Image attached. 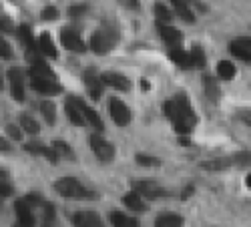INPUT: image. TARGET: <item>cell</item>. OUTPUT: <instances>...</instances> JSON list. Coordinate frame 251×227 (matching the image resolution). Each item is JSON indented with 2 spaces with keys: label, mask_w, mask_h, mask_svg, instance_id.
<instances>
[{
  "label": "cell",
  "mask_w": 251,
  "mask_h": 227,
  "mask_svg": "<svg viewBox=\"0 0 251 227\" xmlns=\"http://www.w3.org/2000/svg\"><path fill=\"white\" fill-rule=\"evenodd\" d=\"M54 191L67 199H80V201H93L99 199V195L89 189L87 185H82L78 179L75 177H60L54 181Z\"/></svg>",
  "instance_id": "6da1fadb"
},
{
  "label": "cell",
  "mask_w": 251,
  "mask_h": 227,
  "mask_svg": "<svg viewBox=\"0 0 251 227\" xmlns=\"http://www.w3.org/2000/svg\"><path fill=\"white\" fill-rule=\"evenodd\" d=\"M119 36H113V30H109L107 26H104L102 30H97L93 36H91V50L99 56L107 54L111 50V47L117 43Z\"/></svg>",
  "instance_id": "7a4b0ae2"
},
{
  "label": "cell",
  "mask_w": 251,
  "mask_h": 227,
  "mask_svg": "<svg viewBox=\"0 0 251 227\" xmlns=\"http://www.w3.org/2000/svg\"><path fill=\"white\" fill-rule=\"evenodd\" d=\"M133 191H137L141 197H147V199H157V197H167L169 191L163 189L159 183L155 181H147V179H135L131 183Z\"/></svg>",
  "instance_id": "3957f363"
},
{
  "label": "cell",
  "mask_w": 251,
  "mask_h": 227,
  "mask_svg": "<svg viewBox=\"0 0 251 227\" xmlns=\"http://www.w3.org/2000/svg\"><path fill=\"white\" fill-rule=\"evenodd\" d=\"M91 151L102 163H109L115 157V147L111 145L107 139H102L100 135H91Z\"/></svg>",
  "instance_id": "277c9868"
},
{
  "label": "cell",
  "mask_w": 251,
  "mask_h": 227,
  "mask_svg": "<svg viewBox=\"0 0 251 227\" xmlns=\"http://www.w3.org/2000/svg\"><path fill=\"white\" fill-rule=\"evenodd\" d=\"M109 113H111V119L117 123L119 127H125V125H129V123H131V111H129V107L125 105L121 99H111Z\"/></svg>",
  "instance_id": "5b68a950"
},
{
  "label": "cell",
  "mask_w": 251,
  "mask_h": 227,
  "mask_svg": "<svg viewBox=\"0 0 251 227\" xmlns=\"http://www.w3.org/2000/svg\"><path fill=\"white\" fill-rule=\"evenodd\" d=\"M60 43L65 45L69 50L76 52V54L87 52V45H85V40H82L76 32L69 30V28H62V30H60Z\"/></svg>",
  "instance_id": "8992f818"
},
{
  "label": "cell",
  "mask_w": 251,
  "mask_h": 227,
  "mask_svg": "<svg viewBox=\"0 0 251 227\" xmlns=\"http://www.w3.org/2000/svg\"><path fill=\"white\" fill-rule=\"evenodd\" d=\"M30 85L36 93L40 95H47V97H52V95H58L62 89L60 85L54 80V78H40V76H30Z\"/></svg>",
  "instance_id": "52a82bcc"
},
{
  "label": "cell",
  "mask_w": 251,
  "mask_h": 227,
  "mask_svg": "<svg viewBox=\"0 0 251 227\" xmlns=\"http://www.w3.org/2000/svg\"><path fill=\"white\" fill-rule=\"evenodd\" d=\"M100 80H102L104 87H113V89H117V91H129V89H131V80L125 76V75H121V73L107 71V73L100 75Z\"/></svg>",
  "instance_id": "ba28073f"
},
{
  "label": "cell",
  "mask_w": 251,
  "mask_h": 227,
  "mask_svg": "<svg viewBox=\"0 0 251 227\" xmlns=\"http://www.w3.org/2000/svg\"><path fill=\"white\" fill-rule=\"evenodd\" d=\"M85 85H87V91H89L91 99L99 101V99H100V95H102V89H104V85H102L100 76H99V75H97L93 69L85 73Z\"/></svg>",
  "instance_id": "9c48e42d"
},
{
  "label": "cell",
  "mask_w": 251,
  "mask_h": 227,
  "mask_svg": "<svg viewBox=\"0 0 251 227\" xmlns=\"http://www.w3.org/2000/svg\"><path fill=\"white\" fill-rule=\"evenodd\" d=\"M73 225L75 227H102V221L93 211H78L73 215Z\"/></svg>",
  "instance_id": "30bf717a"
},
{
  "label": "cell",
  "mask_w": 251,
  "mask_h": 227,
  "mask_svg": "<svg viewBox=\"0 0 251 227\" xmlns=\"http://www.w3.org/2000/svg\"><path fill=\"white\" fill-rule=\"evenodd\" d=\"M65 111H67V117H69V121L73 123L75 127H85V125H87V119H85V115H82L80 107L76 105L75 97H71V99L67 101V105H65Z\"/></svg>",
  "instance_id": "8fae6325"
},
{
  "label": "cell",
  "mask_w": 251,
  "mask_h": 227,
  "mask_svg": "<svg viewBox=\"0 0 251 227\" xmlns=\"http://www.w3.org/2000/svg\"><path fill=\"white\" fill-rule=\"evenodd\" d=\"M25 149H26L28 153H32V155L45 157V159H47L49 163H52V165L58 163V155L52 151V147H47V145H43V143H26Z\"/></svg>",
  "instance_id": "7c38bea8"
},
{
  "label": "cell",
  "mask_w": 251,
  "mask_h": 227,
  "mask_svg": "<svg viewBox=\"0 0 251 227\" xmlns=\"http://www.w3.org/2000/svg\"><path fill=\"white\" fill-rule=\"evenodd\" d=\"M75 101H76V105L80 107V111H82V115H85V119H87V123H91V125L97 129V133H100V131H104V125H102V119L99 117V113L95 111V109H91L85 101H80V99H76L75 97Z\"/></svg>",
  "instance_id": "4fadbf2b"
},
{
  "label": "cell",
  "mask_w": 251,
  "mask_h": 227,
  "mask_svg": "<svg viewBox=\"0 0 251 227\" xmlns=\"http://www.w3.org/2000/svg\"><path fill=\"white\" fill-rule=\"evenodd\" d=\"M8 82H10V93L12 97L20 102L25 101V82H23V75H20L18 71H8Z\"/></svg>",
  "instance_id": "5bb4252c"
},
{
  "label": "cell",
  "mask_w": 251,
  "mask_h": 227,
  "mask_svg": "<svg viewBox=\"0 0 251 227\" xmlns=\"http://www.w3.org/2000/svg\"><path fill=\"white\" fill-rule=\"evenodd\" d=\"M14 211H16V217L20 223H25V225H34V215H32V207L26 203V199H18L14 203Z\"/></svg>",
  "instance_id": "9a60e30c"
},
{
  "label": "cell",
  "mask_w": 251,
  "mask_h": 227,
  "mask_svg": "<svg viewBox=\"0 0 251 227\" xmlns=\"http://www.w3.org/2000/svg\"><path fill=\"white\" fill-rule=\"evenodd\" d=\"M157 30H159L161 38L165 40L167 45H171V47H177L181 43V38H183L181 30H177L173 26H167V25H161V23H157Z\"/></svg>",
  "instance_id": "2e32d148"
},
{
  "label": "cell",
  "mask_w": 251,
  "mask_h": 227,
  "mask_svg": "<svg viewBox=\"0 0 251 227\" xmlns=\"http://www.w3.org/2000/svg\"><path fill=\"white\" fill-rule=\"evenodd\" d=\"M169 56H171L173 63H177V67H181V69H193V67H191V56H189V52L183 50L181 47H171Z\"/></svg>",
  "instance_id": "e0dca14e"
},
{
  "label": "cell",
  "mask_w": 251,
  "mask_h": 227,
  "mask_svg": "<svg viewBox=\"0 0 251 227\" xmlns=\"http://www.w3.org/2000/svg\"><path fill=\"white\" fill-rule=\"evenodd\" d=\"M30 76H40V78H54V73L47 67L45 60H40V58H32V63H30Z\"/></svg>",
  "instance_id": "ac0fdd59"
},
{
  "label": "cell",
  "mask_w": 251,
  "mask_h": 227,
  "mask_svg": "<svg viewBox=\"0 0 251 227\" xmlns=\"http://www.w3.org/2000/svg\"><path fill=\"white\" fill-rule=\"evenodd\" d=\"M123 203L127 205L129 209H133V211H145V201H143V197L137 193V191H129V193H125L123 195Z\"/></svg>",
  "instance_id": "d6986e66"
},
{
  "label": "cell",
  "mask_w": 251,
  "mask_h": 227,
  "mask_svg": "<svg viewBox=\"0 0 251 227\" xmlns=\"http://www.w3.org/2000/svg\"><path fill=\"white\" fill-rule=\"evenodd\" d=\"M38 49L43 50V54H47V56H50V58H56V47H54V43H52V38H50L49 32L40 34V38H38Z\"/></svg>",
  "instance_id": "ffe728a7"
},
{
  "label": "cell",
  "mask_w": 251,
  "mask_h": 227,
  "mask_svg": "<svg viewBox=\"0 0 251 227\" xmlns=\"http://www.w3.org/2000/svg\"><path fill=\"white\" fill-rule=\"evenodd\" d=\"M155 227H183V217L181 215H173V213L159 215L155 219Z\"/></svg>",
  "instance_id": "44dd1931"
},
{
  "label": "cell",
  "mask_w": 251,
  "mask_h": 227,
  "mask_svg": "<svg viewBox=\"0 0 251 227\" xmlns=\"http://www.w3.org/2000/svg\"><path fill=\"white\" fill-rule=\"evenodd\" d=\"M111 221H113V227H139V221L135 217H129L121 211H115L111 215Z\"/></svg>",
  "instance_id": "7402d4cb"
},
{
  "label": "cell",
  "mask_w": 251,
  "mask_h": 227,
  "mask_svg": "<svg viewBox=\"0 0 251 227\" xmlns=\"http://www.w3.org/2000/svg\"><path fill=\"white\" fill-rule=\"evenodd\" d=\"M203 87H205V95L211 99L213 102H217V99H219V87H217L215 78L209 76V75H205V76H203Z\"/></svg>",
  "instance_id": "603a6c76"
},
{
  "label": "cell",
  "mask_w": 251,
  "mask_h": 227,
  "mask_svg": "<svg viewBox=\"0 0 251 227\" xmlns=\"http://www.w3.org/2000/svg\"><path fill=\"white\" fill-rule=\"evenodd\" d=\"M18 36H20V40H23V45L26 47V50L28 52H34V38H32V30H30L28 25H20Z\"/></svg>",
  "instance_id": "cb8c5ba5"
},
{
  "label": "cell",
  "mask_w": 251,
  "mask_h": 227,
  "mask_svg": "<svg viewBox=\"0 0 251 227\" xmlns=\"http://www.w3.org/2000/svg\"><path fill=\"white\" fill-rule=\"evenodd\" d=\"M229 52H231L235 58H239V60H243V63H251V50L249 49H245V47H241L237 40H233L231 45H229Z\"/></svg>",
  "instance_id": "d4e9b609"
},
{
  "label": "cell",
  "mask_w": 251,
  "mask_h": 227,
  "mask_svg": "<svg viewBox=\"0 0 251 227\" xmlns=\"http://www.w3.org/2000/svg\"><path fill=\"white\" fill-rule=\"evenodd\" d=\"M40 113H43V117L47 119L49 125H54V121H56V107H54V102L52 101H43L40 102Z\"/></svg>",
  "instance_id": "484cf974"
},
{
  "label": "cell",
  "mask_w": 251,
  "mask_h": 227,
  "mask_svg": "<svg viewBox=\"0 0 251 227\" xmlns=\"http://www.w3.org/2000/svg\"><path fill=\"white\" fill-rule=\"evenodd\" d=\"M229 165H231V161H229V159H211V161H203L199 167L207 169V171H223V169L229 167Z\"/></svg>",
  "instance_id": "4316f807"
},
{
  "label": "cell",
  "mask_w": 251,
  "mask_h": 227,
  "mask_svg": "<svg viewBox=\"0 0 251 227\" xmlns=\"http://www.w3.org/2000/svg\"><path fill=\"white\" fill-rule=\"evenodd\" d=\"M217 75H219L221 80H231V78L235 76V67H233V63H229V60H219Z\"/></svg>",
  "instance_id": "83f0119b"
},
{
  "label": "cell",
  "mask_w": 251,
  "mask_h": 227,
  "mask_svg": "<svg viewBox=\"0 0 251 227\" xmlns=\"http://www.w3.org/2000/svg\"><path fill=\"white\" fill-rule=\"evenodd\" d=\"M20 129L26 131V133H30V135H36V133L40 131L38 123H36V121H34L30 115H26V113L20 115Z\"/></svg>",
  "instance_id": "f1b7e54d"
},
{
  "label": "cell",
  "mask_w": 251,
  "mask_h": 227,
  "mask_svg": "<svg viewBox=\"0 0 251 227\" xmlns=\"http://www.w3.org/2000/svg\"><path fill=\"white\" fill-rule=\"evenodd\" d=\"M189 56H191V67L193 69H205L207 58H205V52H203L201 47H193L191 52H189Z\"/></svg>",
  "instance_id": "f546056e"
},
{
  "label": "cell",
  "mask_w": 251,
  "mask_h": 227,
  "mask_svg": "<svg viewBox=\"0 0 251 227\" xmlns=\"http://www.w3.org/2000/svg\"><path fill=\"white\" fill-rule=\"evenodd\" d=\"M52 151L58 155V159H60V157H65V159H73V157H75L71 145H69V143H65V141H54V143H52Z\"/></svg>",
  "instance_id": "4dcf8cb0"
},
{
  "label": "cell",
  "mask_w": 251,
  "mask_h": 227,
  "mask_svg": "<svg viewBox=\"0 0 251 227\" xmlns=\"http://www.w3.org/2000/svg\"><path fill=\"white\" fill-rule=\"evenodd\" d=\"M173 8H175V14L179 18H183L185 23H195V14H193V10H191L189 4H175Z\"/></svg>",
  "instance_id": "1f68e13d"
},
{
  "label": "cell",
  "mask_w": 251,
  "mask_h": 227,
  "mask_svg": "<svg viewBox=\"0 0 251 227\" xmlns=\"http://www.w3.org/2000/svg\"><path fill=\"white\" fill-rule=\"evenodd\" d=\"M135 161L141 165V167H159V165H161V159L151 157V155H143V153H139L135 157Z\"/></svg>",
  "instance_id": "d6a6232c"
},
{
  "label": "cell",
  "mask_w": 251,
  "mask_h": 227,
  "mask_svg": "<svg viewBox=\"0 0 251 227\" xmlns=\"http://www.w3.org/2000/svg\"><path fill=\"white\" fill-rule=\"evenodd\" d=\"M155 16L159 18V23H161V20H171L173 18V12L169 10V8H167V6H163V4H155Z\"/></svg>",
  "instance_id": "836d02e7"
},
{
  "label": "cell",
  "mask_w": 251,
  "mask_h": 227,
  "mask_svg": "<svg viewBox=\"0 0 251 227\" xmlns=\"http://www.w3.org/2000/svg\"><path fill=\"white\" fill-rule=\"evenodd\" d=\"M14 32V25L8 16H0V34H10Z\"/></svg>",
  "instance_id": "e575fe53"
},
{
  "label": "cell",
  "mask_w": 251,
  "mask_h": 227,
  "mask_svg": "<svg viewBox=\"0 0 251 227\" xmlns=\"http://www.w3.org/2000/svg\"><path fill=\"white\" fill-rule=\"evenodd\" d=\"M40 18H43V20H56V18H58V8H54V6H45L43 12H40Z\"/></svg>",
  "instance_id": "d590c367"
},
{
  "label": "cell",
  "mask_w": 251,
  "mask_h": 227,
  "mask_svg": "<svg viewBox=\"0 0 251 227\" xmlns=\"http://www.w3.org/2000/svg\"><path fill=\"white\" fill-rule=\"evenodd\" d=\"M25 199H26V203L30 205V207H38V205L43 207V205H45V199L40 197V193H28Z\"/></svg>",
  "instance_id": "8d00e7d4"
},
{
  "label": "cell",
  "mask_w": 251,
  "mask_h": 227,
  "mask_svg": "<svg viewBox=\"0 0 251 227\" xmlns=\"http://www.w3.org/2000/svg\"><path fill=\"white\" fill-rule=\"evenodd\" d=\"M165 115L169 117L171 121L177 119V105H175V99H171V101H167V102H165Z\"/></svg>",
  "instance_id": "74e56055"
},
{
  "label": "cell",
  "mask_w": 251,
  "mask_h": 227,
  "mask_svg": "<svg viewBox=\"0 0 251 227\" xmlns=\"http://www.w3.org/2000/svg\"><path fill=\"white\" fill-rule=\"evenodd\" d=\"M14 193V187L8 183V181H4V179H0V197H10Z\"/></svg>",
  "instance_id": "f35d334b"
},
{
  "label": "cell",
  "mask_w": 251,
  "mask_h": 227,
  "mask_svg": "<svg viewBox=\"0 0 251 227\" xmlns=\"http://www.w3.org/2000/svg\"><path fill=\"white\" fill-rule=\"evenodd\" d=\"M89 8H87V4H76V6H71L69 8V16L71 18H78V16H82Z\"/></svg>",
  "instance_id": "ab89813d"
},
{
  "label": "cell",
  "mask_w": 251,
  "mask_h": 227,
  "mask_svg": "<svg viewBox=\"0 0 251 227\" xmlns=\"http://www.w3.org/2000/svg\"><path fill=\"white\" fill-rule=\"evenodd\" d=\"M0 56H4V58H10L12 56V50H10V45L6 43V40L0 36Z\"/></svg>",
  "instance_id": "60d3db41"
},
{
  "label": "cell",
  "mask_w": 251,
  "mask_h": 227,
  "mask_svg": "<svg viewBox=\"0 0 251 227\" xmlns=\"http://www.w3.org/2000/svg\"><path fill=\"white\" fill-rule=\"evenodd\" d=\"M43 209H45V219H47V221H52V219H54V205L45 201Z\"/></svg>",
  "instance_id": "b9f144b4"
},
{
  "label": "cell",
  "mask_w": 251,
  "mask_h": 227,
  "mask_svg": "<svg viewBox=\"0 0 251 227\" xmlns=\"http://www.w3.org/2000/svg\"><path fill=\"white\" fill-rule=\"evenodd\" d=\"M6 131H8V135H10L12 139H16V141L23 139V131H20L16 125H8V127H6Z\"/></svg>",
  "instance_id": "7bdbcfd3"
},
{
  "label": "cell",
  "mask_w": 251,
  "mask_h": 227,
  "mask_svg": "<svg viewBox=\"0 0 251 227\" xmlns=\"http://www.w3.org/2000/svg\"><path fill=\"white\" fill-rule=\"evenodd\" d=\"M233 161H237L239 165H249L251 163V153H237L233 157Z\"/></svg>",
  "instance_id": "ee69618b"
},
{
  "label": "cell",
  "mask_w": 251,
  "mask_h": 227,
  "mask_svg": "<svg viewBox=\"0 0 251 227\" xmlns=\"http://www.w3.org/2000/svg\"><path fill=\"white\" fill-rule=\"evenodd\" d=\"M237 43H239L241 47H245V49H249V50H251V38H247V36H241V38H237Z\"/></svg>",
  "instance_id": "f6af8a7d"
},
{
  "label": "cell",
  "mask_w": 251,
  "mask_h": 227,
  "mask_svg": "<svg viewBox=\"0 0 251 227\" xmlns=\"http://www.w3.org/2000/svg\"><path fill=\"white\" fill-rule=\"evenodd\" d=\"M0 151H10V145H8V141L4 139V137H0Z\"/></svg>",
  "instance_id": "bcb514c9"
},
{
  "label": "cell",
  "mask_w": 251,
  "mask_h": 227,
  "mask_svg": "<svg viewBox=\"0 0 251 227\" xmlns=\"http://www.w3.org/2000/svg\"><path fill=\"white\" fill-rule=\"evenodd\" d=\"M125 6H131V8H139V0H121Z\"/></svg>",
  "instance_id": "7dc6e473"
},
{
  "label": "cell",
  "mask_w": 251,
  "mask_h": 227,
  "mask_svg": "<svg viewBox=\"0 0 251 227\" xmlns=\"http://www.w3.org/2000/svg\"><path fill=\"white\" fill-rule=\"evenodd\" d=\"M193 191H195V189H193V185H189V187H185V191H183L181 197H183V199H189V197L193 195Z\"/></svg>",
  "instance_id": "c3c4849f"
},
{
  "label": "cell",
  "mask_w": 251,
  "mask_h": 227,
  "mask_svg": "<svg viewBox=\"0 0 251 227\" xmlns=\"http://www.w3.org/2000/svg\"><path fill=\"white\" fill-rule=\"evenodd\" d=\"M241 121L245 123V125L251 127V113H243V115H241Z\"/></svg>",
  "instance_id": "681fc988"
},
{
  "label": "cell",
  "mask_w": 251,
  "mask_h": 227,
  "mask_svg": "<svg viewBox=\"0 0 251 227\" xmlns=\"http://www.w3.org/2000/svg\"><path fill=\"white\" fill-rule=\"evenodd\" d=\"M191 2H193V0H171L173 6H175V4H189V6H191Z\"/></svg>",
  "instance_id": "f907efd6"
},
{
  "label": "cell",
  "mask_w": 251,
  "mask_h": 227,
  "mask_svg": "<svg viewBox=\"0 0 251 227\" xmlns=\"http://www.w3.org/2000/svg\"><path fill=\"white\" fill-rule=\"evenodd\" d=\"M141 89H143V91H149V89H151L149 80H145V78H143V80H141Z\"/></svg>",
  "instance_id": "816d5d0a"
},
{
  "label": "cell",
  "mask_w": 251,
  "mask_h": 227,
  "mask_svg": "<svg viewBox=\"0 0 251 227\" xmlns=\"http://www.w3.org/2000/svg\"><path fill=\"white\" fill-rule=\"evenodd\" d=\"M12 227H30V225H25V223H20V221H16Z\"/></svg>",
  "instance_id": "f5cc1de1"
},
{
  "label": "cell",
  "mask_w": 251,
  "mask_h": 227,
  "mask_svg": "<svg viewBox=\"0 0 251 227\" xmlns=\"http://www.w3.org/2000/svg\"><path fill=\"white\" fill-rule=\"evenodd\" d=\"M245 183H247V187H249V189H251V173H249V175H247V179H245Z\"/></svg>",
  "instance_id": "db71d44e"
},
{
  "label": "cell",
  "mask_w": 251,
  "mask_h": 227,
  "mask_svg": "<svg viewBox=\"0 0 251 227\" xmlns=\"http://www.w3.org/2000/svg\"><path fill=\"white\" fill-rule=\"evenodd\" d=\"M43 227H52V223H50V221H45V225H43Z\"/></svg>",
  "instance_id": "11a10c76"
},
{
  "label": "cell",
  "mask_w": 251,
  "mask_h": 227,
  "mask_svg": "<svg viewBox=\"0 0 251 227\" xmlns=\"http://www.w3.org/2000/svg\"><path fill=\"white\" fill-rule=\"evenodd\" d=\"M0 89H2V71H0Z\"/></svg>",
  "instance_id": "9f6ffc18"
}]
</instances>
